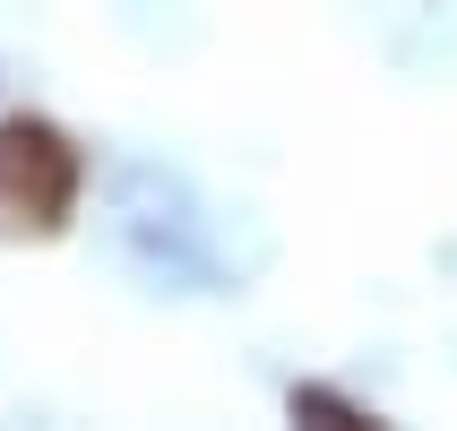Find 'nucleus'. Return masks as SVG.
<instances>
[{"label":"nucleus","mask_w":457,"mask_h":431,"mask_svg":"<svg viewBox=\"0 0 457 431\" xmlns=\"http://www.w3.org/2000/svg\"><path fill=\"white\" fill-rule=\"evenodd\" d=\"M112 242L129 251V268L173 294H216L225 285V251H216V225L199 216L190 181L164 173V164H121L112 181Z\"/></svg>","instance_id":"f257e3e1"},{"label":"nucleus","mask_w":457,"mask_h":431,"mask_svg":"<svg viewBox=\"0 0 457 431\" xmlns=\"http://www.w3.org/2000/svg\"><path fill=\"white\" fill-rule=\"evenodd\" d=\"M78 181H87V155L61 138L35 112H9L0 121V242H44V233L70 225Z\"/></svg>","instance_id":"f03ea898"},{"label":"nucleus","mask_w":457,"mask_h":431,"mask_svg":"<svg viewBox=\"0 0 457 431\" xmlns=\"http://www.w3.org/2000/svg\"><path fill=\"white\" fill-rule=\"evenodd\" d=\"M294 414H320V423H337V431H345V423H371L362 406H345V397H328V388H294Z\"/></svg>","instance_id":"7ed1b4c3"}]
</instances>
